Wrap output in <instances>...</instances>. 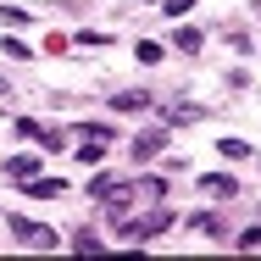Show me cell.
I'll use <instances>...</instances> for the list:
<instances>
[{
	"instance_id": "obj_12",
	"label": "cell",
	"mask_w": 261,
	"mask_h": 261,
	"mask_svg": "<svg viewBox=\"0 0 261 261\" xmlns=\"http://www.w3.org/2000/svg\"><path fill=\"white\" fill-rule=\"evenodd\" d=\"M134 56H139L145 67H156V61H161V45H150V39H145V45H139V50H134Z\"/></svg>"
},
{
	"instance_id": "obj_3",
	"label": "cell",
	"mask_w": 261,
	"mask_h": 261,
	"mask_svg": "<svg viewBox=\"0 0 261 261\" xmlns=\"http://www.w3.org/2000/svg\"><path fill=\"white\" fill-rule=\"evenodd\" d=\"M200 189H206L211 200H233V195H239V184H233V178H222V172H211V178H200Z\"/></svg>"
},
{
	"instance_id": "obj_1",
	"label": "cell",
	"mask_w": 261,
	"mask_h": 261,
	"mask_svg": "<svg viewBox=\"0 0 261 261\" xmlns=\"http://www.w3.org/2000/svg\"><path fill=\"white\" fill-rule=\"evenodd\" d=\"M161 228H172V211H167V206L150 211V217H134V222H122V239H128V245H145V239H156Z\"/></svg>"
},
{
	"instance_id": "obj_10",
	"label": "cell",
	"mask_w": 261,
	"mask_h": 261,
	"mask_svg": "<svg viewBox=\"0 0 261 261\" xmlns=\"http://www.w3.org/2000/svg\"><path fill=\"white\" fill-rule=\"evenodd\" d=\"M72 250H78V256H95V250H100V239H95V233H78V239H72Z\"/></svg>"
},
{
	"instance_id": "obj_9",
	"label": "cell",
	"mask_w": 261,
	"mask_h": 261,
	"mask_svg": "<svg viewBox=\"0 0 261 261\" xmlns=\"http://www.w3.org/2000/svg\"><path fill=\"white\" fill-rule=\"evenodd\" d=\"M178 50H189V56L200 50V28H178Z\"/></svg>"
},
{
	"instance_id": "obj_2",
	"label": "cell",
	"mask_w": 261,
	"mask_h": 261,
	"mask_svg": "<svg viewBox=\"0 0 261 261\" xmlns=\"http://www.w3.org/2000/svg\"><path fill=\"white\" fill-rule=\"evenodd\" d=\"M11 233H17L28 250H56V233L45 228V222H11Z\"/></svg>"
},
{
	"instance_id": "obj_11",
	"label": "cell",
	"mask_w": 261,
	"mask_h": 261,
	"mask_svg": "<svg viewBox=\"0 0 261 261\" xmlns=\"http://www.w3.org/2000/svg\"><path fill=\"white\" fill-rule=\"evenodd\" d=\"M217 150H222V156H233V161H239V156H250V145H245V139H222Z\"/></svg>"
},
{
	"instance_id": "obj_5",
	"label": "cell",
	"mask_w": 261,
	"mask_h": 261,
	"mask_svg": "<svg viewBox=\"0 0 261 261\" xmlns=\"http://www.w3.org/2000/svg\"><path fill=\"white\" fill-rule=\"evenodd\" d=\"M189 228H200L206 239H228V228H222V217H211V211H200V217H189Z\"/></svg>"
},
{
	"instance_id": "obj_8",
	"label": "cell",
	"mask_w": 261,
	"mask_h": 261,
	"mask_svg": "<svg viewBox=\"0 0 261 261\" xmlns=\"http://www.w3.org/2000/svg\"><path fill=\"white\" fill-rule=\"evenodd\" d=\"M117 111H145V106H150V95H145V89H139V95H117Z\"/></svg>"
},
{
	"instance_id": "obj_6",
	"label": "cell",
	"mask_w": 261,
	"mask_h": 261,
	"mask_svg": "<svg viewBox=\"0 0 261 261\" xmlns=\"http://www.w3.org/2000/svg\"><path fill=\"white\" fill-rule=\"evenodd\" d=\"M161 145H167L161 134H139V139H134V161H150V156H161Z\"/></svg>"
},
{
	"instance_id": "obj_7",
	"label": "cell",
	"mask_w": 261,
	"mask_h": 261,
	"mask_svg": "<svg viewBox=\"0 0 261 261\" xmlns=\"http://www.w3.org/2000/svg\"><path fill=\"white\" fill-rule=\"evenodd\" d=\"M6 172H11V178H34L39 161H34V156H11V161H6Z\"/></svg>"
},
{
	"instance_id": "obj_13",
	"label": "cell",
	"mask_w": 261,
	"mask_h": 261,
	"mask_svg": "<svg viewBox=\"0 0 261 261\" xmlns=\"http://www.w3.org/2000/svg\"><path fill=\"white\" fill-rule=\"evenodd\" d=\"M239 245H245V250H261V228H245V233H239Z\"/></svg>"
},
{
	"instance_id": "obj_4",
	"label": "cell",
	"mask_w": 261,
	"mask_h": 261,
	"mask_svg": "<svg viewBox=\"0 0 261 261\" xmlns=\"http://www.w3.org/2000/svg\"><path fill=\"white\" fill-rule=\"evenodd\" d=\"M61 189H67V184H61V178H39V172H34V178H28V195H34V200H56V195H61Z\"/></svg>"
}]
</instances>
